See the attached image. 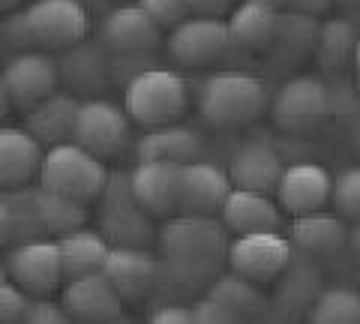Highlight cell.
I'll return each mask as SVG.
<instances>
[{
  "instance_id": "1",
  "label": "cell",
  "mask_w": 360,
  "mask_h": 324,
  "mask_svg": "<svg viewBox=\"0 0 360 324\" xmlns=\"http://www.w3.org/2000/svg\"><path fill=\"white\" fill-rule=\"evenodd\" d=\"M229 247L225 222H217L213 216L177 214L168 216L160 231L162 267L186 285L217 279L219 267L229 261Z\"/></svg>"
},
{
  "instance_id": "2",
  "label": "cell",
  "mask_w": 360,
  "mask_h": 324,
  "mask_svg": "<svg viewBox=\"0 0 360 324\" xmlns=\"http://www.w3.org/2000/svg\"><path fill=\"white\" fill-rule=\"evenodd\" d=\"M90 13L84 0H30L4 21V39L13 48H51L66 51L87 39Z\"/></svg>"
},
{
  "instance_id": "3",
  "label": "cell",
  "mask_w": 360,
  "mask_h": 324,
  "mask_svg": "<svg viewBox=\"0 0 360 324\" xmlns=\"http://www.w3.org/2000/svg\"><path fill=\"white\" fill-rule=\"evenodd\" d=\"M270 96L262 78L250 72H217L210 75L198 96L201 117L217 129H238L262 117Z\"/></svg>"
},
{
  "instance_id": "4",
  "label": "cell",
  "mask_w": 360,
  "mask_h": 324,
  "mask_svg": "<svg viewBox=\"0 0 360 324\" xmlns=\"http://www.w3.org/2000/svg\"><path fill=\"white\" fill-rule=\"evenodd\" d=\"M108 181L111 174L105 169L103 156L90 153L72 138L51 144L45 150V160L39 169V186L51 189V193H60L66 198L90 205V201L103 198Z\"/></svg>"
},
{
  "instance_id": "5",
  "label": "cell",
  "mask_w": 360,
  "mask_h": 324,
  "mask_svg": "<svg viewBox=\"0 0 360 324\" xmlns=\"http://www.w3.org/2000/svg\"><path fill=\"white\" fill-rule=\"evenodd\" d=\"M123 108L139 127H162L186 111V84L172 70H148L135 72L123 91Z\"/></svg>"
},
{
  "instance_id": "6",
  "label": "cell",
  "mask_w": 360,
  "mask_h": 324,
  "mask_svg": "<svg viewBox=\"0 0 360 324\" xmlns=\"http://www.w3.org/2000/svg\"><path fill=\"white\" fill-rule=\"evenodd\" d=\"M60 82V63H54L49 54L42 51H21L9 58L0 75V91H4V103L30 111L45 96L58 91Z\"/></svg>"
},
{
  "instance_id": "7",
  "label": "cell",
  "mask_w": 360,
  "mask_h": 324,
  "mask_svg": "<svg viewBox=\"0 0 360 324\" xmlns=\"http://www.w3.org/2000/svg\"><path fill=\"white\" fill-rule=\"evenodd\" d=\"M291 238L279 234V228L270 231H246L238 234L229 247V267L252 283H270L288 267L291 261Z\"/></svg>"
},
{
  "instance_id": "8",
  "label": "cell",
  "mask_w": 360,
  "mask_h": 324,
  "mask_svg": "<svg viewBox=\"0 0 360 324\" xmlns=\"http://www.w3.org/2000/svg\"><path fill=\"white\" fill-rule=\"evenodd\" d=\"M129 120L132 117L127 115V108L108 103V99H87L78 105L72 141L108 160L129 144Z\"/></svg>"
},
{
  "instance_id": "9",
  "label": "cell",
  "mask_w": 360,
  "mask_h": 324,
  "mask_svg": "<svg viewBox=\"0 0 360 324\" xmlns=\"http://www.w3.org/2000/svg\"><path fill=\"white\" fill-rule=\"evenodd\" d=\"M330 111V93L324 82L312 75H297L279 87L274 96V124L285 132H309L328 117Z\"/></svg>"
},
{
  "instance_id": "10",
  "label": "cell",
  "mask_w": 360,
  "mask_h": 324,
  "mask_svg": "<svg viewBox=\"0 0 360 324\" xmlns=\"http://www.w3.org/2000/svg\"><path fill=\"white\" fill-rule=\"evenodd\" d=\"M103 198H105L103 231L105 238H111V243L144 247V243L153 240V216L135 198L129 177H111Z\"/></svg>"
},
{
  "instance_id": "11",
  "label": "cell",
  "mask_w": 360,
  "mask_h": 324,
  "mask_svg": "<svg viewBox=\"0 0 360 324\" xmlns=\"http://www.w3.org/2000/svg\"><path fill=\"white\" fill-rule=\"evenodd\" d=\"M6 271L9 279H15L27 294H51L60 288V279H66L58 240H42V238L21 240L18 247L9 250Z\"/></svg>"
},
{
  "instance_id": "12",
  "label": "cell",
  "mask_w": 360,
  "mask_h": 324,
  "mask_svg": "<svg viewBox=\"0 0 360 324\" xmlns=\"http://www.w3.org/2000/svg\"><path fill=\"white\" fill-rule=\"evenodd\" d=\"M231 46L229 21L217 15H189L168 33V54L184 66H205Z\"/></svg>"
},
{
  "instance_id": "13",
  "label": "cell",
  "mask_w": 360,
  "mask_h": 324,
  "mask_svg": "<svg viewBox=\"0 0 360 324\" xmlns=\"http://www.w3.org/2000/svg\"><path fill=\"white\" fill-rule=\"evenodd\" d=\"M180 174H184V165L162 160H139L132 169V193L153 219L180 214Z\"/></svg>"
},
{
  "instance_id": "14",
  "label": "cell",
  "mask_w": 360,
  "mask_h": 324,
  "mask_svg": "<svg viewBox=\"0 0 360 324\" xmlns=\"http://www.w3.org/2000/svg\"><path fill=\"white\" fill-rule=\"evenodd\" d=\"M162 27L141 4L115 6L99 25V42L115 54H148L160 46Z\"/></svg>"
},
{
  "instance_id": "15",
  "label": "cell",
  "mask_w": 360,
  "mask_h": 324,
  "mask_svg": "<svg viewBox=\"0 0 360 324\" xmlns=\"http://www.w3.org/2000/svg\"><path fill=\"white\" fill-rule=\"evenodd\" d=\"M60 304L70 312V318L78 321H108L120 316L123 297L115 288V283L103 273H84V276H72L63 283L60 292Z\"/></svg>"
},
{
  "instance_id": "16",
  "label": "cell",
  "mask_w": 360,
  "mask_h": 324,
  "mask_svg": "<svg viewBox=\"0 0 360 324\" xmlns=\"http://www.w3.org/2000/svg\"><path fill=\"white\" fill-rule=\"evenodd\" d=\"M231 189H234L231 174L222 171L219 165L205 160L184 162V174H180V214H195V216L222 214V205Z\"/></svg>"
},
{
  "instance_id": "17",
  "label": "cell",
  "mask_w": 360,
  "mask_h": 324,
  "mask_svg": "<svg viewBox=\"0 0 360 324\" xmlns=\"http://www.w3.org/2000/svg\"><path fill=\"white\" fill-rule=\"evenodd\" d=\"M333 198V177L315 162H295L283 171V181L276 186L279 207L291 216L321 210Z\"/></svg>"
},
{
  "instance_id": "18",
  "label": "cell",
  "mask_w": 360,
  "mask_h": 324,
  "mask_svg": "<svg viewBox=\"0 0 360 324\" xmlns=\"http://www.w3.org/2000/svg\"><path fill=\"white\" fill-rule=\"evenodd\" d=\"M103 273L115 283L123 300H139L144 294L153 292V285L160 283L162 273V261L153 259L148 250L141 247H120L111 243V252L105 259Z\"/></svg>"
},
{
  "instance_id": "19",
  "label": "cell",
  "mask_w": 360,
  "mask_h": 324,
  "mask_svg": "<svg viewBox=\"0 0 360 324\" xmlns=\"http://www.w3.org/2000/svg\"><path fill=\"white\" fill-rule=\"evenodd\" d=\"M42 141L25 127L0 129V183L6 189H21L42 169Z\"/></svg>"
},
{
  "instance_id": "20",
  "label": "cell",
  "mask_w": 360,
  "mask_h": 324,
  "mask_svg": "<svg viewBox=\"0 0 360 324\" xmlns=\"http://www.w3.org/2000/svg\"><path fill=\"white\" fill-rule=\"evenodd\" d=\"M222 222H225V228L234 234L270 231V228H279L283 210H279V201L270 198V193L234 186L222 205Z\"/></svg>"
},
{
  "instance_id": "21",
  "label": "cell",
  "mask_w": 360,
  "mask_h": 324,
  "mask_svg": "<svg viewBox=\"0 0 360 324\" xmlns=\"http://www.w3.org/2000/svg\"><path fill=\"white\" fill-rule=\"evenodd\" d=\"M285 165L279 160L276 148L264 141H250L231 156L229 174L231 183L240 189H258V193H276L279 181H283Z\"/></svg>"
},
{
  "instance_id": "22",
  "label": "cell",
  "mask_w": 360,
  "mask_h": 324,
  "mask_svg": "<svg viewBox=\"0 0 360 324\" xmlns=\"http://www.w3.org/2000/svg\"><path fill=\"white\" fill-rule=\"evenodd\" d=\"M279 18H283V13L276 6L264 4V0H246L229 18L231 46H238L243 51L270 48L279 37Z\"/></svg>"
},
{
  "instance_id": "23",
  "label": "cell",
  "mask_w": 360,
  "mask_h": 324,
  "mask_svg": "<svg viewBox=\"0 0 360 324\" xmlns=\"http://www.w3.org/2000/svg\"><path fill=\"white\" fill-rule=\"evenodd\" d=\"M78 99L72 93H58L45 96L42 103H37L27 111V129L37 136L42 144H60L72 138L75 117H78Z\"/></svg>"
},
{
  "instance_id": "24",
  "label": "cell",
  "mask_w": 360,
  "mask_h": 324,
  "mask_svg": "<svg viewBox=\"0 0 360 324\" xmlns=\"http://www.w3.org/2000/svg\"><path fill=\"white\" fill-rule=\"evenodd\" d=\"M111 75V60L105 58V46L99 42H78V46L66 48L63 60H60V78L70 84V91H87L96 93L103 91L105 82Z\"/></svg>"
},
{
  "instance_id": "25",
  "label": "cell",
  "mask_w": 360,
  "mask_h": 324,
  "mask_svg": "<svg viewBox=\"0 0 360 324\" xmlns=\"http://www.w3.org/2000/svg\"><path fill=\"white\" fill-rule=\"evenodd\" d=\"M135 153H139V160H162L184 165L198 160L201 138L189 127L162 124V127H150L148 136H141V141L135 144Z\"/></svg>"
},
{
  "instance_id": "26",
  "label": "cell",
  "mask_w": 360,
  "mask_h": 324,
  "mask_svg": "<svg viewBox=\"0 0 360 324\" xmlns=\"http://www.w3.org/2000/svg\"><path fill=\"white\" fill-rule=\"evenodd\" d=\"M58 247H60V261H63V276L66 279L103 271L108 252H111V243L105 240V234L90 231L84 226L60 234Z\"/></svg>"
},
{
  "instance_id": "27",
  "label": "cell",
  "mask_w": 360,
  "mask_h": 324,
  "mask_svg": "<svg viewBox=\"0 0 360 324\" xmlns=\"http://www.w3.org/2000/svg\"><path fill=\"white\" fill-rule=\"evenodd\" d=\"M291 243L300 247L303 252L324 255V252H336L342 243H348V231L340 216L312 210V214L295 216V222H291Z\"/></svg>"
},
{
  "instance_id": "28",
  "label": "cell",
  "mask_w": 360,
  "mask_h": 324,
  "mask_svg": "<svg viewBox=\"0 0 360 324\" xmlns=\"http://www.w3.org/2000/svg\"><path fill=\"white\" fill-rule=\"evenodd\" d=\"M207 294L213 300H219V304L231 312L234 318H246L252 316V312H258L264 306V297L262 292L255 288L252 279H246L240 273H229V276H217L207 288Z\"/></svg>"
},
{
  "instance_id": "29",
  "label": "cell",
  "mask_w": 360,
  "mask_h": 324,
  "mask_svg": "<svg viewBox=\"0 0 360 324\" xmlns=\"http://www.w3.org/2000/svg\"><path fill=\"white\" fill-rule=\"evenodd\" d=\"M37 207H39V219L42 228L49 234H66L84 226V201L66 198L60 193H51L45 186H37Z\"/></svg>"
},
{
  "instance_id": "30",
  "label": "cell",
  "mask_w": 360,
  "mask_h": 324,
  "mask_svg": "<svg viewBox=\"0 0 360 324\" xmlns=\"http://www.w3.org/2000/svg\"><path fill=\"white\" fill-rule=\"evenodd\" d=\"M42 231L45 228H42L39 207H37V189L4 198V238L33 240V238H39Z\"/></svg>"
},
{
  "instance_id": "31",
  "label": "cell",
  "mask_w": 360,
  "mask_h": 324,
  "mask_svg": "<svg viewBox=\"0 0 360 324\" xmlns=\"http://www.w3.org/2000/svg\"><path fill=\"white\" fill-rule=\"evenodd\" d=\"M312 321L319 324H354L360 321V294L354 288H328L315 297Z\"/></svg>"
},
{
  "instance_id": "32",
  "label": "cell",
  "mask_w": 360,
  "mask_h": 324,
  "mask_svg": "<svg viewBox=\"0 0 360 324\" xmlns=\"http://www.w3.org/2000/svg\"><path fill=\"white\" fill-rule=\"evenodd\" d=\"M357 33L352 30V25L345 21H328L319 33V48H321V60L328 66H340L348 54H354L357 48Z\"/></svg>"
},
{
  "instance_id": "33",
  "label": "cell",
  "mask_w": 360,
  "mask_h": 324,
  "mask_svg": "<svg viewBox=\"0 0 360 324\" xmlns=\"http://www.w3.org/2000/svg\"><path fill=\"white\" fill-rule=\"evenodd\" d=\"M333 207L340 216L360 222V165L333 177Z\"/></svg>"
},
{
  "instance_id": "34",
  "label": "cell",
  "mask_w": 360,
  "mask_h": 324,
  "mask_svg": "<svg viewBox=\"0 0 360 324\" xmlns=\"http://www.w3.org/2000/svg\"><path fill=\"white\" fill-rule=\"evenodd\" d=\"M139 4L148 9V15H150L162 30H172V27H177L184 18L193 15V9H189L186 0H139Z\"/></svg>"
},
{
  "instance_id": "35",
  "label": "cell",
  "mask_w": 360,
  "mask_h": 324,
  "mask_svg": "<svg viewBox=\"0 0 360 324\" xmlns=\"http://www.w3.org/2000/svg\"><path fill=\"white\" fill-rule=\"evenodd\" d=\"M27 304H30V297L15 279L13 283L6 279V283L0 285V318L4 321H25Z\"/></svg>"
},
{
  "instance_id": "36",
  "label": "cell",
  "mask_w": 360,
  "mask_h": 324,
  "mask_svg": "<svg viewBox=\"0 0 360 324\" xmlns=\"http://www.w3.org/2000/svg\"><path fill=\"white\" fill-rule=\"evenodd\" d=\"M66 318H70V312L63 309V304L45 300V294H33L25 309V321H30V324H60Z\"/></svg>"
},
{
  "instance_id": "37",
  "label": "cell",
  "mask_w": 360,
  "mask_h": 324,
  "mask_svg": "<svg viewBox=\"0 0 360 324\" xmlns=\"http://www.w3.org/2000/svg\"><path fill=\"white\" fill-rule=\"evenodd\" d=\"M193 316H195V324H225V321H238L229 309L219 304V300H213L210 294H205V297L198 300V304H193Z\"/></svg>"
},
{
  "instance_id": "38",
  "label": "cell",
  "mask_w": 360,
  "mask_h": 324,
  "mask_svg": "<svg viewBox=\"0 0 360 324\" xmlns=\"http://www.w3.org/2000/svg\"><path fill=\"white\" fill-rule=\"evenodd\" d=\"M150 321H156V324H189V321H195V316H193V309H186L184 304H165L160 309H153Z\"/></svg>"
},
{
  "instance_id": "39",
  "label": "cell",
  "mask_w": 360,
  "mask_h": 324,
  "mask_svg": "<svg viewBox=\"0 0 360 324\" xmlns=\"http://www.w3.org/2000/svg\"><path fill=\"white\" fill-rule=\"evenodd\" d=\"M189 9H193L195 15H225L231 6V0H186Z\"/></svg>"
},
{
  "instance_id": "40",
  "label": "cell",
  "mask_w": 360,
  "mask_h": 324,
  "mask_svg": "<svg viewBox=\"0 0 360 324\" xmlns=\"http://www.w3.org/2000/svg\"><path fill=\"white\" fill-rule=\"evenodd\" d=\"M330 4H333V0H291V9L315 15V13H324V9H328Z\"/></svg>"
},
{
  "instance_id": "41",
  "label": "cell",
  "mask_w": 360,
  "mask_h": 324,
  "mask_svg": "<svg viewBox=\"0 0 360 324\" xmlns=\"http://www.w3.org/2000/svg\"><path fill=\"white\" fill-rule=\"evenodd\" d=\"M348 243H352V250H354V259H360V222L352 228V234H348Z\"/></svg>"
},
{
  "instance_id": "42",
  "label": "cell",
  "mask_w": 360,
  "mask_h": 324,
  "mask_svg": "<svg viewBox=\"0 0 360 324\" xmlns=\"http://www.w3.org/2000/svg\"><path fill=\"white\" fill-rule=\"evenodd\" d=\"M352 144H354V150H357V156H360V117H357V124H354V129H352Z\"/></svg>"
},
{
  "instance_id": "43",
  "label": "cell",
  "mask_w": 360,
  "mask_h": 324,
  "mask_svg": "<svg viewBox=\"0 0 360 324\" xmlns=\"http://www.w3.org/2000/svg\"><path fill=\"white\" fill-rule=\"evenodd\" d=\"M354 72H357V84H360V39H357V48H354Z\"/></svg>"
},
{
  "instance_id": "44",
  "label": "cell",
  "mask_w": 360,
  "mask_h": 324,
  "mask_svg": "<svg viewBox=\"0 0 360 324\" xmlns=\"http://www.w3.org/2000/svg\"><path fill=\"white\" fill-rule=\"evenodd\" d=\"M264 4H270V6H276V9H283V6H291V0H264Z\"/></svg>"
},
{
  "instance_id": "45",
  "label": "cell",
  "mask_w": 360,
  "mask_h": 324,
  "mask_svg": "<svg viewBox=\"0 0 360 324\" xmlns=\"http://www.w3.org/2000/svg\"><path fill=\"white\" fill-rule=\"evenodd\" d=\"M13 4H15V0H13Z\"/></svg>"
}]
</instances>
